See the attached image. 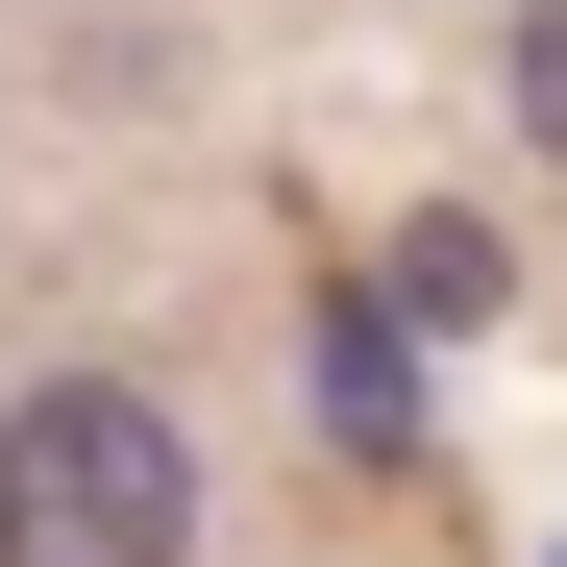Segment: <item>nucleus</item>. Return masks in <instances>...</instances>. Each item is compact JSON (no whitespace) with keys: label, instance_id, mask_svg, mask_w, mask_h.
Here are the masks:
<instances>
[{"label":"nucleus","instance_id":"nucleus-1","mask_svg":"<svg viewBox=\"0 0 567 567\" xmlns=\"http://www.w3.org/2000/svg\"><path fill=\"white\" fill-rule=\"evenodd\" d=\"M173 543H198V444H173V395H124V370L0 395V567H173Z\"/></svg>","mask_w":567,"mask_h":567},{"label":"nucleus","instance_id":"nucleus-2","mask_svg":"<svg viewBox=\"0 0 567 567\" xmlns=\"http://www.w3.org/2000/svg\"><path fill=\"white\" fill-rule=\"evenodd\" d=\"M518 124H543V173H567V0H518Z\"/></svg>","mask_w":567,"mask_h":567}]
</instances>
